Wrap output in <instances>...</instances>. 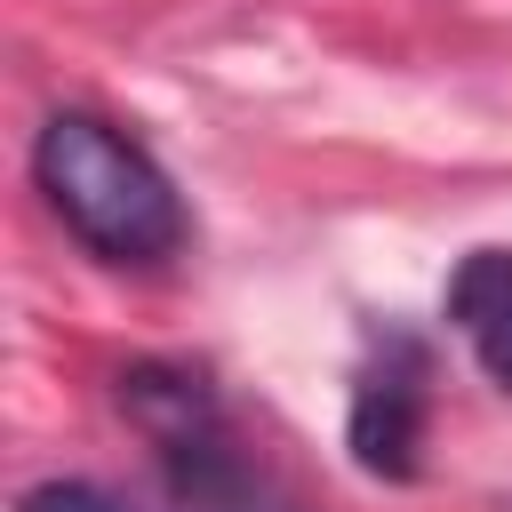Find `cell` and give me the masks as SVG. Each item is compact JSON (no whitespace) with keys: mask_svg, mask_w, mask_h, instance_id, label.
<instances>
[{"mask_svg":"<svg viewBox=\"0 0 512 512\" xmlns=\"http://www.w3.org/2000/svg\"><path fill=\"white\" fill-rule=\"evenodd\" d=\"M32 184L48 216L104 264H168L192 232L168 168L104 112H48L32 136Z\"/></svg>","mask_w":512,"mask_h":512,"instance_id":"cell-1","label":"cell"},{"mask_svg":"<svg viewBox=\"0 0 512 512\" xmlns=\"http://www.w3.org/2000/svg\"><path fill=\"white\" fill-rule=\"evenodd\" d=\"M120 416L144 432L168 512H312L288 496V480L240 440L224 392L192 360H128L112 376Z\"/></svg>","mask_w":512,"mask_h":512,"instance_id":"cell-2","label":"cell"},{"mask_svg":"<svg viewBox=\"0 0 512 512\" xmlns=\"http://www.w3.org/2000/svg\"><path fill=\"white\" fill-rule=\"evenodd\" d=\"M424 424H432V344L400 320L368 328V360L352 368L344 448L368 480L408 488L424 472Z\"/></svg>","mask_w":512,"mask_h":512,"instance_id":"cell-3","label":"cell"},{"mask_svg":"<svg viewBox=\"0 0 512 512\" xmlns=\"http://www.w3.org/2000/svg\"><path fill=\"white\" fill-rule=\"evenodd\" d=\"M448 328L472 344L480 376L512 392V248H472L448 272Z\"/></svg>","mask_w":512,"mask_h":512,"instance_id":"cell-4","label":"cell"},{"mask_svg":"<svg viewBox=\"0 0 512 512\" xmlns=\"http://www.w3.org/2000/svg\"><path fill=\"white\" fill-rule=\"evenodd\" d=\"M16 512H136L128 496H112L104 480H40L16 496Z\"/></svg>","mask_w":512,"mask_h":512,"instance_id":"cell-5","label":"cell"}]
</instances>
